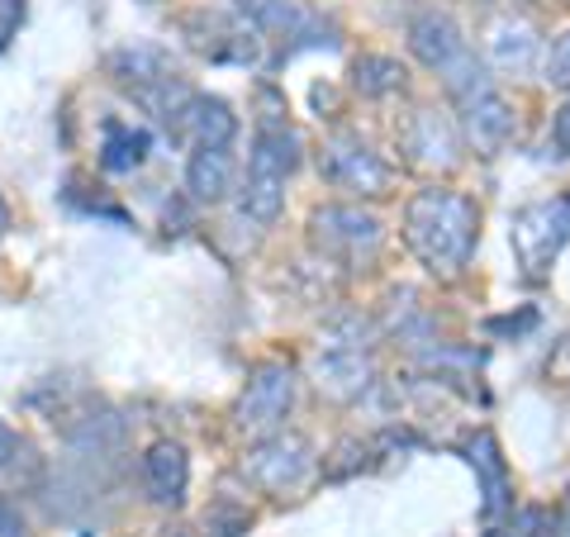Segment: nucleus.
Segmentation results:
<instances>
[{
  "instance_id": "obj_24",
  "label": "nucleus",
  "mask_w": 570,
  "mask_h": 537,
  "mask_svg": "<svg viewBox=\"0 0 570 537\" xmlns=\"http://www.w3.org/2000/svg\"><path fill=\"white\" fill-rule=\"evenodd\" d=\"M542 71H547V81H551V86L570 91V29L547 48V67H542Z\"/></svg>"
},
{
  "instance_id": "obj_11",
  "label": "nucleus",
  "mask_w": 570,
  "mask_h": 537,
  "mask_svg": "<svg viewBox=\"0 0 570 537\" xmlns=\"http://www.w3.org/2000/svg\"><path fill=\"white\" fill-rule=\"evenodd\" d=\"M400 148L409 153V163L428 167V172H452L461 163V138L438 110H414L409 115V124L400 129Z\"/></svg>"
},
{
  "instance_id": "obj_9",
  "label": "nucleus",
  "mask_w": 570,
  "mask_h": 537,
  "mask_svg": "<svg viewBox=\"0 0 570 537\" xmlns=\"http://www.w3.org/2000/svg\"><path fill=\"white\" fill-rule=\"evenodd\" d=\"M234 10L257 29V39H281L285 52L309 48V43H328V39H318V33H333V29L318 25V14L305 6V0H234Z\"/></svg>"
},
{
  "instance_id": "obj_1",
  "label": "nucleus",
  "mask_w": 570,
  "mask_h": 537,
  "mask_svg": "<svg viewBox=\"0 0 570 537\" xmlns=\"http://www.w3.org/2000/svg\"><path fill=\"white\" fill-rule=\"evenodd\" d=\"M404 243L433 276H461L480 243V209L471 195L423 186L404 205Z\"/></svg>"
},
{
  "instance_id": "obj_26",
  "label": "nucleus",
  "mask_w": 570,
  "mask_h": 537,
  "mask_svg": "<svg viewBox=\"0 0 570 537\" xmlns=\"http://www.w3.org/2000/svg\"><path fill=\"white\" fill-rule=\"evenodd\" d=\"M547 143H551V157H570V100L561 105L557 115H551V134H547Z\"/></svg>"
},
{
  "instance_id": "obj_30",
  "label": "nucleus",
  "mask_w": 570,
  "mask_h": 537,
  "mask_svg": "<svg viewBox=\"0 0 570 537\" xmlns=\"http://www.w3.org/2000/svg\"><path fill=\"white\" fill-rule=\"evenodd\" d=\"M10 224V209H6V201H0V228H6Z\"/></svg>"
},
{
  "instance_id": "obj_10",
  "label": "nucleus",
  "mask_w": 570,
  "mask_h": 537,
  "mask_svg": "<svg viewBox=\"0 0 570 537\" xmlns=\"http://www.w3.org/2000/svg\"><path fill=\"white\" fill-rule=\"evenodd\" d=\"M513 129H519V115H513V105L504 100L490 86V91H480L471 100H461V134L466 143L480 153V157H499L513 143Z\"/></svg>"
},
{
  "instance_id": "obj_5",
  "label": "nucleus",
  "mask_w": 570,
  "mask_h": 537,
  "mask_svg": "<svg viewBox=\"0 0 570 537\" xmlns=\"http://www.w3.org/2000/svg\"><path fill=\"white\" fill-rule=\"evenodd\" d=\"M318 172H324V182L333 191H347V195H385L390 186H395V172H390V163L352 129H337L333 138H324Z\"/></svg>"
},
{
  "instance_id": "obj_28",
  "label": "nucleus",
  "mask_w": 570,
  "mask_h": 537,
  "mask_svg": "<svg viewBox=\"0 0 570 537\" xmlns=\"http://www.w3.org/2000/svg\"><path fill=\"white\" fill-rule=\"evenodd\" d=\"M14 452H20V438L10 433V428H0V476L10 471V461H14Z\"/></svg>"
},
{
  "instance_id": "obj_22",
  "label": "nucleus",
  "mask_w": 570,
  "mask_h": 537,
  "mask_svg": "<svg viewBox=\"0 0 570 537\" xmlns=\"http://www.w3.org/2000/svg\"><path fill=\"white\" fill-rule=\"evenodd\" d=\"M124 442V423L115 414H105V419H86L77 433H71V447L86 457H100V452H110V447Z\"/></svg>"
},
{
  "instance_id": "obj_23",
  "label": "nucleus",
  "mask_w": 570,
  "mask_h": 537,
  "mask_svg": "<svg viewBox=\"0 0 570 537\" xmlns=\"http://www.w3.org/2000/svg\"><path fill=\"white\" fill-rule=\"evenodd\" d=\"M490 537H557V518H551V509H538V505H528L509 518V528H499Z\"/></svg>"
},
{
  "instance_id": "obj_13",
  "label": "nucleus",
  "mask_w": 570,
  "mask_h": 537,
  "mask_svg": "<svg viewBox=\"0 0 570 537\" xmlns=\"http://www.w3.org/2000/svg\"><path fill=\"white\" fill-rule=\"evenodd\" d=\"M234 134H238V115H234V105L219 100V96H190L186 110L176 115V124H171V138L190 143V148L234 143Z\"/></svg>"
},
{
  "instance_id": "obj_6",
  "label": "nucleus",
  "mask_w": 570,
  "mask_h": 537,
  "mask_svg": "<svg viewBox=\"0 0 570 537\" xmlns=\"http://www.w3.org/2000/svg\"><path fill=\"white\" fill-rule=\"evenodd\" d=\"M181 39L190 52H200L209 62H257V52H262L257 29L238 10H219V6L190 10L181 20Z\"/></svg>"
},
{
  "instance_id": "obj_12",
  "label": "nucleus",
  "mask_w": 570,
  "mask_h": 537,
  "mask_svg": "<svg viewBox=\"0 0 570 537\" xmlns=\"http://www.w3.org/2000/svg\"><path fill=\"white\" fill-rule=\"evenodd\" d=\"M466 48H471L466 33H461V25L448 10H419L414 20H409V52H414L428 71H442Z\"/></svg>"
},
{
  "instance_id": "obj_20",
  "label": "nucleus",
  "mask_w": 570,
  "mask_h": 537,
  "mask_svg": "<svg viewBox=\"0 0 570 537\" xmlns=\"http://www.w3.org/2000/svg\"><path fill=\"white\" fill-rule=\"evenodd\" d=\"M148 153H153L148 129H134V124H124V119H105V143H100L105 172H134V167H142Z\"/></svg>"
},
{
  "instance_id": "obj_17",
  "label": "nucleus",
  "mask_w": 570,
  "mask_h": 537,
  "mask_svg": "<svg viewBox=\"0 0 570 537\" xmlns=\"http://www.w3.org/2000/svg\"><path fill=\"white\" fill-rule=\"evenodd\" d=\"M186 191L200 205H219L234 191V143H214V148H190L186 163Z\"/></svg>"
},
{
  "instance_id": "obj_15",
  "label": "nucleus",
  "mask_w": 570,
  "mask_h": 537,
  "mask_svg": "<svg viewBox=\"0 0 570 537\" xmlns=\"http://www.w3.org/2000/svg\"><path fill=\"white\" fill-rule=\"evenodd\" d=\"M314 375H318V390L333 400H362L371 381H376V367H371V357L362 348H328L324 357L314 362Z\"/></svg>"
},
{
  "instance_id": "obj_14",
  "label": "nucleus",
  "mask_w": 570,
  "mask_h": 537,
  "mask_svg": "<svg viewBox=\"0 0 570 537\" xmlns=\"http://www.w3.org/2000/svg\"><path fill=\"white\" fill-rule=\"evenodd\" d=\"M466 461H471V471L480 476V509H485V518L494 524V518H504L509 505H513V486H509V467H504V452H499V442L494 433H480L466 442Z\"/></svg>"
},
{
  "instance_id": "obj_8",
  "label": "nucleus",
  "mask_w": 570,
  "mask_h": 537,
  "mask_svg": "<svg viewBox=\"0 0 570 537\" xmlns=\"http://www.w3.org/2000/svg\"><path fill=\"white\" fill-rule=\"evenodd\" d=\"M309 471H314V447L299 433H285V428L272 433V438H262L243 461V476L266 495L299 490L309 480Z\"/></svg>"
},
{
  "instance_id": "obj_25",
  "label": "nucleus",
  "mask_w": 570,
  "mask_h": 537,
  "mask_svg": "<svg viewBox=\"0 0 570 537\" xmlns=\"http://www.w3.org/2000/svg\"><path fill=\"white\" fill-rule=\"evenodd\" d=\"M20 25H24V0H0V52L10 48Z\"/></svg>"
},
{
  "instance_id": "obj_27",
  "label": "nucleus",
  "mask_w": 570,
  "mask_h": 537,
  "mask_svg": "<svg viewBox=\"0 0 570 537\" xmlns=\"http://www.w3.org/2000/svg\"><path fill=\"white\" fill-rule=\"evenodd\" d=\"M0 537H29L24 518H20V509H14L10 499H0Z\"/></svg>"
},
{
  "instance_id": "obj_18",
  "label": "nucleus",
  "mask_w": 570,
  "mask_h": 537,
  "mask_svg": "<svg viewBox=\"0 0 570 537\" xmlns=\"http://www.w3.org/2000/svg\"><path fill=\"white\" fill-rule=\"evenodd\" d=\"M110 71L119 77V86H129V91H138V86H153V81H167V77H181V67H176L171 52L153 48V43L119 48L110 58Z\"/></svg>"
},
{
  "instance_id": "obj_29",
  "label": "nucleus",
  "mask_w": 570,
  "mask_h": 537,
  "mask_svg": "<svg viewBox=\"0 0 570 537\" xmlns=\"http://www.w3.org/2000/svg\"><path fill=\"white\" fill-rule=\"evenodd\" d=\"M557 537H570V490L561 499V514H557Z\"/></svg>"
},
{
  "instance_id": "obj_4",
  "label": "nucleus",
  "mask_w": 570,
  "mask_h": 537,
  "mask_svg": "<svg viewBox=\"0 0 570 537\" xmlns=\"http://www.w3.org/2000/svg\"><path fill=\"white\" fill-rule=\"evenodd\" d=\"M309 234L314 247L333 262H347V266H366L371 257L381 253V238L385 228L371 209L362 205H324L309 214Z\"/></svg>"
},
{
  "instance_id": "obj_3",
  "label": "nucleus",
  "mask_w": 570,
  "mask_h": 537,
  "mask_svg": "<svg viewBox=\"0 0 570 537\" xmlns=\"http://www.w3.org/2000/svg\"><path fill=\"white\" fill-rule=\"evenodd\" d=\"M295 409V371L285 362H262L253 375H247L243 396L234 404V428L247 442H262L285 428Z\"/></svg>"
},
{
  "instance_id": "obj_7",
  "label": "nucleus",
  "mask_w": 570,
  "mask_h": 537,
  "mask_svg": "<svg viewBox=\"0 0 570 537\" xmlns=\"http://www.w3.org/2000/svg\"><path fill=\"white\" fill-rule=\"evenodd\" d=\"M513 253H519L523 272L528 276H542L557 253L570 243V195H557V201H542V205H528L519 219H513Z\"/></svg>"
},
{
  "instance_id": "obj_16",
  "label": "nucleus",
  "mask_w": 570,
  "mask_h": 537,
  "mask_svg": "<svg viewBox=\"0 0 570 537\" xmlns=\"http://www.w3.org/2000/svg\"><path fill=\"white\" fill-rule=\"evenodd\" d=\"M142 486L157 505H181L186 486H190V457L181 442H153L148 457H142Z\"/></svg>"
},
{
  "instance_id": "obj_19",
  "label": "nucleus",
  "mask_w": 570,
  "mask_h": 537,
  "mask_svg": "<svg viewBox=\"0 0 570 537\" xmlns=\"http://www.w3.org/2000/svg\"><path fill=\"white\" fill-rule=\"evenodd\" d=\"M538 33H532V25L528 20H499L494 29H490V62L499 67V71H528L532 62H538Z\"/></svg>"
},
{
  "instance_id": "obj_2",
  "label": "nucleus",
  "mask_w": 570,
  "mask_h": 537,
  "mask_svg": "<svg viewBox=\"0 0 570 537\" xmlns=\"http://www.w3.org/2000/svg\"><path fill=\"white\" fill-rule=\"evenodd\" d=\"M299 167V134L285 124V115H262L253 153H247L238 209L253 224H276L285 209V182Z\"/></svg>"
},
{
  "instance_id": "obj_21",
  "label": "nucleus",
  "mask_w": 570,
  "mask_h": 537,
  "mask_svg": "<svg viewBox=\"0 0 570 537\" xmlns=\"http://www.w3.org/2000/svg\"><path fill=\"white\" fill-rule=\"evenodd\" d=\"M404 77H409V71L395 58H385V52H362V58L352 62V86L366 100H381V96L404 91Z\"/></svg>"
}]
</instances>
